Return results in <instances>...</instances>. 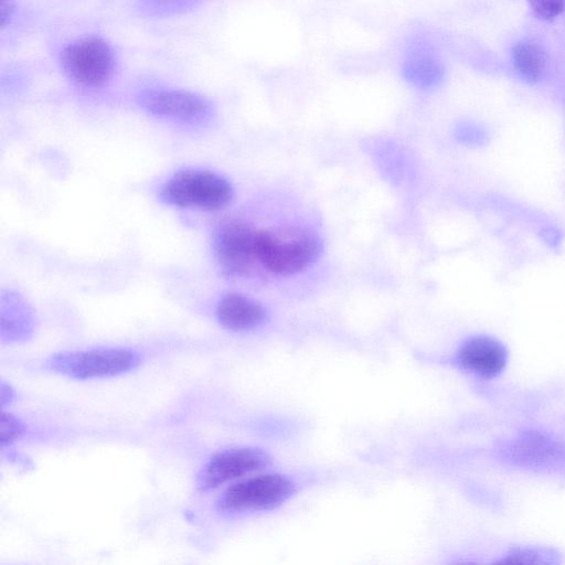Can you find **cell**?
<instances>
[{
  "instance_id": "cell-5",
  "label": "cell",
  "mask_w": 565,
  "mask_h": 565,
  "mask_svg": "<svg viewBox=\"0 0 565 565\" xmlns=\"http://www.w3.org/2000/svg\"><path fill=\"white\" fill-rule=\"evenodd\" d=\"M295 492V483L279 473H264L234 483L216 502L225 514L273 510Z\"/></svg>"
},
{
  "instance_id": "cell-1",
  "label": "cell",
  "mask_w": 565,
  "mask_h": 565,
  "mask_svg": "<svg viewBox=\"0 0 565 565\" xmlns=\"http://www.w3.org/2000/svg\"><path fill=\"white\" fill-rule=\"evenodd\" d=\"M161 200L182 209L215 211L233 198L231 183L210 170L185 169L174 173L160 189Z\"/></svg>"
},
{
  "instance_id": "cell-10",
  "label": "cell",
  "mask_w": 565,
  "mask_h": 565,
  "mask_svg": "<svg viewBox=\"0 0 565 565\" xmlns=\"http://www.w3.org/2000/svg\"><path fill=\"white\" fill-rule=\"evenodd\" d=\"M457 360L465 370L483 379H493L504 370L508 351L493 337L473 335L460 345Z\"/></svg>"
},
{
  "instance_id": "cell-11",
  "label": "cell",
  "mask_w": 565,
  "mask_h": 565,
  "mask_svg": "<svg viewBox=\"0 0 565 565\" xmlns=\"http://www.w3.org/2000/svg\"><path fill=\"white\" fill-rule=\"evenodd\" d=\"M218 322L232 331H248L260 326L266 310L260 302L242 294H227L217 303Z\"/></svg>"
},
{
  "instance_id": "cell-14",
  "label": "cell",
  "mask_w": 565,
  "mask_h": 565,
  "mask_svg": "<svg viewBox=\"0 0 565 565\" xmlns=\"http://www.w3.org/2000/svg\"><path fill=\"white\" fill-rule=\"evenodd\" d=\"M402 74L406 82L419 89L437 86L444 78V67L434 56L415 52L403 63Z\"/></svg>"
},
{
  "instance_id": "cell-4",
  "label": "cell",
  "mask_w": 565,
  "mask_h": 565,
  "mask_svg": "<svg viewBox=\"0 0 565 565\" xmlns=\"http://www.w3.org/2000/svg\"><path fill=\"white\" fill-rule=\"evenodd\" d=\"M505 463L545 473L565 472V441L541 429L521 430L498 445Z\"/></svg>"
},
{
  "instance_id": "cell-6",
  "label": "cell",
  "mask_w": 565,
  "mask_h": 565,
  "mask_svg": "<svg viewBox=\"0 0 565 565\" xmlns=\"http://www.w3.org/2000/svg\"><path fill=\"white\" fill-rule=\"evenodd\" d=\"M140 363L138 353L124 348H100L53 355L47 366L76 380H90L119 375Z\"/></svg>"
},
{
  "instance_id": "cell-9",
  "label": "cell",
  "mask_w": 565,
  "mask_h": 565,
  "mask_svg": "<svg viewBox=\"0 0 565 565\" xmlns=\"http://www.w3.org/2000/svg\"><path fill=\"white\" fill-rule=\"evenodd\" d=\"M270 463L263 449L238 447L221 451L206 463L199 480L202 490H211L228 481L262 470Z\"/></svg>"
},
{
  "instance_id": "cell-15",
  "label": "cell",
  "mask_w": 565,
  "mask_h": 565,
  "mask_svg": "<svg viewBox=\"0 0 565 565\" xmlns=\"http://www.w3.org/2000/svg\"><path fill=\"white\" fill-rule=\"evenodd\" d=\"M561 562L562 556L556 550L544 546H515L495 561L498 564L522 565H557Z\"/></svg>"
},
{
  "instance_id": "cell-13",
  "label": "cell",
  "mask_w": 565,
  "mask_h": 565,
  "mask_svg": "<svg viewBox=\"0 0 565 565\" xmlns=\"http://www.w3.org/2000/svg\"><path fill=\"white\" fill-rule=\"evenodd\" d=\"M512 63L516 73L524 81L536 83L545 73L547 55L537 41L521 40L512 50Z\"/></svg>"
},
{
  "instance_id": "cell-2",
  "label": "cell",
  "mask_w": 565,
  "mask_h": 565,
  "mask_svg": "<svg viewBox=\"0 0 565 565\" xmlns=\"http://www.w3.org/2000/svg\"><path fill=\"white\" fill-rule=\"evenodd\" d=\"M60 64L66 77L77 86L99 88L111 81L117 60L106 40L88 35L67 43L60 53Z\"/></svg>"
},
{
  "instance_id": "cell-18",
  "label": "cell",
  "mask_w": 565,
  "mask_h": 565,
  "mask_svg": "<svg viewBox=\"0 0 565 565\" xmlns=\"http://www.w3.org/2000/svg\"><path fill=\"white\" fill-rule=\"evenodd\" d=\"M23 431L22 423L12 414L2 412L0 424V439L2 445L14 441Z\"/></svg>"
},
{
  "instance_id": "cell-7",
  "label": "cell",
  "mask_w": 565,
  "mask_h": 565,
  "mask_svg": "<svg viewBox=\"0 0 565 565\" xmlns=\"http://www.w3.org/2000/svg\"><path fill=\"white\" fill-rule=\"evenodd\" d=\"M137 103L156 117L190 125L205 124L214 114L213 105L206 97L184 89H143L137 95Z\"/></svg>"
},
{
  "instance_id": "cell-8",
  "label": "cell",
  "mask_w": 565,
  "mask_h": 565,
  "mask_svg": "<svg viewBox=\"0 0 565 565\" xmlns=\"http://www.w3.org/2000/svg\"><path fill=\"white\" fill-rule=\"evenodd\" d=\"M256 230L244 221H222L213 234V250L218 267L226 276H243L256 260Z\"/></svg>"
},
{
  "instance_id": "cell-20",
  "label": "cell",
  "mask_w": 565,
  "mask_h": 565,
  "mask_svg": "<svg viewBox=\"0 0 565 565\" xmlns=\"http://www.w3.org/2000/svg\"><path fill=\"white\" fill-rule=\"evenodd\" d=\"M12 398H13L12 388L7 384L1 383V404L4 405L6 403H10Z\"/></svg>"
},
{
  "instance_id": "cell-19",
  "label": "cell",
  "mask_w": 565,
  "mask_h": 565,
  "mask_svg": "<svg viewBox=\"0 0 565 565\" xmlns=\"http://www.w3.org/2000/svg\"><path fill=\"white\" fill-rule=\"evenodd\" d=\"M15 8V0H0V25L4 28L11 20Z\"/></svg>"
},
{
  "instance_id": "cell-17",
  "label": "cell",
  "mask_w": 565,
  "mask_h": 565,
  "mask_svg": "<svg viewBox=\"0 0 565 565\" xmlns=\"http://www.w3.org/2000/svg\"><path fill=\"white\" fill-rule=\"evenodd\" d=\"M536 17L551 20L565 10V0H527Z\"/></svg>"
},
{
  "instance_id": "cell-12",
  "label": "cell",
  "mask_w": 565,
  "mask_h": 565,
  "mask_svg": "<svg viewBox=\"0 0 565 565\" xmlns=\"http://www.w3.org/2000/svg\"><path fill=\"white\" fill-rule=\"evenodd\" d=\"M33 329V316L20 295L8 292L1 296V334L8 340L26 338Z\"/></svg>"
},
{
  "instance_id": "cell-16",
  "label": "cell",
  "mask_w": 565,
  "mask_h": 565,
  "mask_svg": "<svg viewBox=\"0 0 565 565\" xmlns=\"http://www.w3.org/2000/svg\"><path fill=\"white\" fill-rule=\"evenodd\" d=\"M202 0H140V9L148 14L171 15L186 11Z\"/></svg>"
},
{
  "instance_id": "cell-3",
  "label": "cell",
  "mask_w": 565,
  "mask_h": 565,
  "mask_svg": "<svg viewBox=\"0 0 565 565\" xmlns=\"http://www.w3.org/2000/svg\"><path fill=\"white\" fill-rule=\"evenodd\" d=\"M320 253V239L309 233L256 232V260L276 275L288 276L299 273L309 267Z\"/></svg>"
}]
</instances>
